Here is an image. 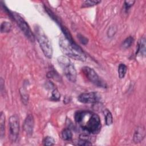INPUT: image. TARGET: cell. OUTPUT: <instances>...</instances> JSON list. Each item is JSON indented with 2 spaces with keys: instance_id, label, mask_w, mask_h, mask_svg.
<instances>
[{
  "instance_id": "obj_7",
  "label": "cell",
  "mask_w": 146,
  "mask_h": 146,
  "mask_svg": "<svg viewBox=\"0 0 146 146\" xmlns=\"http://www.w3.org/2000/svg\"><path fill=\"white\" fill-rule=\"evenodd\" d=\"M9 125L10 138L14 142L17 140L19 132V119L18 115H13L10 117Z\"/></svg>"
},
{
  "instance_id": "obj_8",
  "label": "cell",
  "mask_w": 146,
  "mask_h": 146,
  "mask_svg": "<svg viewBox=\"0 0 146 146\" xmlns=\"http://www.w3.org/2000/svg\"><path fill=\"white\" fill-rule=\"evenodd\" d=\"M101 95L96 92H84L80 94L78 98L79 102L86 104L96 103L100 102Z\"/></svg>"
},
{
  "instance_id": "obj_11",
  "label": "cell",
  "mask_w": 146,
  "mask_h": 146,
  "mask_svg": "<svg viewBox=\"0 0 146 146\" xmlns=\"http://www.w3.org/2000/svg\"><path fill=\"white\" fill-rule=\"evenodd\" d=\"M136 54L141 56H145V39L144 37L141 38L139 40Z\"/></svg>"
},
{
  "instance_id": "obj_4",
  "label": "cell",
  "mask_w": 146,
  "mask_h": 146,
  "mask_svg": "<svg viewBox=\"0 0 146 146\" xmlns=\"http://www.w3.org/2000/svg\"><path fill=\"white\" fill-rule=\"evenodd\" d=\"M57 60L67 78L71 82H75L77 75L76 71L70 59L66 56L62 55L58 58Z\"/></svg>"
},
{
  "instance_id": "obj_25",
  "label": "cell",
  "mask_w": 146,
  "mask_h": 146,
  "mask_svg": "<svg viewBox=\"0 0 146 146\" xmlns=\"http://www.w3.org/2000/svg\"><path fill=\"white\" fill-rule=\"evenodd\" d=\"M21 96L22 97V100L23 101V102L25 101H26V102H28V95L27 94H26V91H25L23 89V91H21Z\"/></svg>"
},
{
  "instance_id": "obj_12",
  "label": "cell",
  "mask_w": 146,
  "mask_h": 146,
  "mask_svg": "<svg viewBox=\"0 0 146 146\" xmlns=\"http://www.w3.org/2000/svg\"><path fill=\"white\" fill-rule=\"evenodd\" d=\"M61 137L63 140L69 141L72 139V133L69 128H64L61 132Z\"/></svg>"
},
{
  "instance_id": "obj_6",
  "label": "cell",
  "mask_w": 146,
  "mask_h": 146,
  "mask_svg": "<svg viewBox=\"0 0 146 146\" xmlns=\"http://www.w3.org/2000/svg\"><path fill=\"white\" fill-rule=\"evenodd\" d=\"M11 18L17 23L18 26L25 36L30 41L34 42L35 40V35L26 21L19 14L15 13H11Z\"/></svg>"
},
{
  "instance_id": "obj_24",
  "label": "cell",
  "mask_w": 146,
  "mask_h": 146,
  "mask_svg": "<svg viewBox=\"0 0 146 146\" xmlns=\"http://www.w3.org/2000/svg\"><path fill=\"white\" fill-rule=\"evenodd\" d=\"M116 29L115 27H111L109 29H108V35L110 37L112 36L116 33Z\"/></svg>"
},
{
  "instance_id": "obj_3",
  "label": "cell",
  "mask_w": 146,
  "mask_h": 146,
  "mask_svg": "<svg viewBox=\"0 0 146 146\" xmlns=\"http://www.w3.org/2000/svg\"><path fill=\"white\" fill-rule=\"evenodd\" d=\"M34 35L44 56L48 59L51 58L53 51L51 42L40 26H36L35 27Z\"/></svg>"
},
{
  "instance_id": "obj_22",
  "label": "cell",
  "mask_w": 146,
  "mask_h": 146,
  "mask_svg": "<svg viewBox=\"0 0 146 146\" xmlns=\"http://www.w3.org/2000/svg\"><path fill=\"white\" fill-rule=\"evenodd\" d=\"M78 37L79 38V41L81 42V43H82L83 44H86L88 43V39L87 38H86L84 36H83L82 34H78Z\"/></svg>"
},
{
  "instance_id": "obj_19",
  "label": "cell",
  "mask_w": 146,
  "mask_h": 146,
  "mask_svg": "<svg viewBox=\"0 0 146 146\" xmlns=\"http://www.w3.org/2000/svg\"><path fill=\"white\" fill-rule=\"evenodd\" d=\"M60 98V94L58 89L54 88L51 93V97L50 99L52 101H59Z\"/></svg>"
},
{
  "instance_id": "obj_21",
  "label": "cell",
  "mask_w": 146,
  "mask_h": 146,
  "mask_svg": "<svg viewBox=\"0 0 146 146\" xmlns=\"http://www.w3.org/2000/svg\"><path fill=\"white\" fill-rule=\"evenodd\" d=\"M135 2V1H124V6L126 12H127L129 10V9L133 5Z\"/></svg>"
},
{
  "instance_id": "obj_13",
  "label": "cell",
  "mask_w": 146,
  "mask_h": 146,
  "mask_svg": "<svg viewBox=\"0 0 146 146\" xmlns=\"http://www.w3.org/2000/svg\"><path fill=\"white\" fill-rule=\"evenodd\" d=\"M103 114L105 117V122L107 125H110L113 123V117L111 112L108 110L105 109L103 111Z\"/></svg>"
},
{
  "instance_id": "obj_20",
  "label": "cell",
  "mask_w": 146,
  "mask_h": 146,
  "mask_svg": "<svg viewBox=\"0 0 146 146\" xmlns=\"http://www.w3.org/2000/svg\"><path fill=\"white\" fill-rule=\"evenodd\" d=\"M43 142L44 145H53L55 144V140L51 136H46Z\"/></svg>"
},
{
  "instance_id": "obj_9",
  "label": "cell",
  "mask_w": 146,
  "mask_h": 146,
  "mask_svg": "<svg viewBox=\"0 0 146 146\" xmlns=\"http://www.w3.org/2000/svg\"><path fill=\"white\" fill-rule=\"evenodd\" d=\"M34 123L33 116L30 114L28 115L23 124V128L27 135H31L33 133Z\"/></svg>"
},
{
  "instance_id": "obj_1",
  "label": "cell",
  "mask_w": 146,
  "mask_h": 146,
  "mask_svg": "<svg viewBox=\"0 0 146 146\" xmlns=\"http://www.w3.org/2000/svg\"><path fill=\"white\" fill-rule=\"evenodd\" d=\"M75 122L85 131L91 134L98 133L102 127L100 117L90 111H79L74 116Z\"/></svg>"
},
{
  "instance_id": "obj_15",
  "label": "cell",
  "mask_w": 146,
  "mask_h": 146,
  "mask_svg": "<svg viewBox=\"0 0 146 146\" xmlns=\"http://www.w3.org/2000/svg\"><path fill=\"white\" fill-rule=\"evenodd\" d=\"M5 116L3 112H1L0 116V132L1 136L3 137L5 135Z\"/></svg>"
},
{
  "instance_id": "obj_5",
  "label": "cell",
  "mask_w": 146,
  "mask_h": 146,
  "mask_svg": "<svg viewBox=\"0 0 146 146\" xmlns=\"http://www.w3.org/2000/svg\"><path fill=\"white\" fill-rule=\"evenodd\" d=\"M82 70L87 79L94 85L101 88L107 87V85L106 82L98 75L93 68L88 66H84Z\"/></svg>"
},
{
  "instance_id": "obj_2",
  "label": "cell",
  "mask_w": 146,
  "mask_h": 146,
  "mask_svg": "<svg viewBox=\"0 0 146 146\" xmlns=\"http://www.w3.org/2000/svg\"><path fill=\"white\" fill-rule=\"evenodd\" d=\"M59 45L62 52L67 57L79 61L86 60V55L81 47L77 44L71 43L65 36L59 38Z\"/></svg>"
},
{
  "instance_id": "obj_18",
  "label": "cell",
  "mask_w": 146,
  "mask_h": 146,
  "mask_svg": "<svg viewBox=\"0 0 146 146\" xmlns=\"http://www.w3.org/2000/svg\"><path fill=\"white\" fill-rule=\"evenodd\" d=\"M133 41H134V38L132 36H129L127 37L123 42L122 46H123V48H129V47H131L132 44L133 43Z\"/></svg>"
},
{
  "instance_id": "obj_16",
  "label": "cell",
  "mask_w": 146,
  "mask_h": 146,
  "mask_svg": "<svg viewBox=\"0 0 146 146\" xmlns=\"http://www.w3.org/2000/svg\"><path fill=\"white\" fill-rule=\"evenodd\" d=\"M11 30V25L6 21L3 22L1 25V32L3 33H9Z\"/></svg>"
},
{
  "instance_id": "obj_14",
  "label": "cell",
  "mask_w": 146,
  "mask_h": 146,
  "mask_svg": "<svg viewBox=\"0 0 146 146\" xmlns=\"http://www.w3.org/2000/svg\"><path fill=\"white\" fill-rule=\"evenodd\" d=\"M127 70V67L124 63H120L118 66V76L120 79L124 78Z\"/></svg>"
},
{
  "instance_id": "obj_23",
  "label": "cell",
  "mask_w": 146,
  "mask_h": 146,
  "mask_svg": "<svg viewBox=\"0 0 146 146\" xmlns=\"http://www.w3.org/2000/svg\"><path fill=\"white\" fill-rule=\"evenodd\" d=\"M78 144L79 145H92V143L90 141L79 139Z\"/></svg>"
},
{
  "instance_id": "obj_17",
  "label": "cell",
  "mask_w": 146,
  "mask_h": 146,
  "mask_svg": "<svg viewBox=\"0 0 146 146\" xmlns=\"http://www.w3.org/2000/svg\"><path fill=\"white\" fill-rule=\"evenodd\" d=\"M100 1L98 0H86L84 1L82 4V7H88L96 5L100 3Z\"/></svg>"
},
{
  "instance_id": "obj_10",
  "label": "cell",
  "mask_w": 146,
  "mask_h": 146,
  "mask_svg": "<svg viewBox=\"0 0 146 146\" xmlns=\"http://www.w3.org/2000/svg\"><path fill=\"white\" fill-rule=\"evenodd\" d=\"M145 136V130L143 127H138L136 128L134 135H133V141L135 143L141 142Z\"/></svg>"
}]
</instances>
